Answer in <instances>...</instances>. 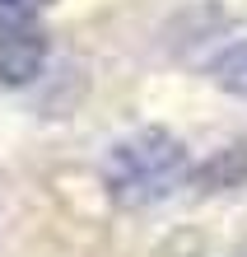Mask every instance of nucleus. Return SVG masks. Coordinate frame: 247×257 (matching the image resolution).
<instances>
[{"label":"nucleus","mask_w":247,"mask_h":257,"mask_svg":"<svg viewBox=\"0 0 247 257\" xmlns=\"http://www.w3.org/2000/svg\"><path fill=\"white\" fill-rule=\"evenodd\" d=\"M191 155L173 131L163 126H140L103 155V183L107 196L126 210H145L163 196H173L177 187L191 183Z\"/></svg>","instance_id":"obj_1"},{"label":"nucleus","mask_w":247,"mask_h":257,"mask_svg":"<svg viewBox=\"0 0 247 257\" xmlns=\"http://www.w3.org/2000/svg\"><path fill=\"white\" fill-rule=\"evenodd\" d=\"M47 66V28L38 14L24 10H0V84L24 89L33 84Z\"/></svg>","instance_id":"obj_2"},{"label":"nucleus","mask_w":247,"mask_h":257,"mask_svg":"<svg viewBox=\"0 0 247 257\" xmlns=\"http://www.w3.org/2000/svg\"><path fill=\"white\" fill-rule=\"evenodd\" d=\"M191 183L205 187V192H228V187H242L247 183V141H233L214 155L205 169H191Z\"/></svg>","instance_id":"obj_3"},{"label":"nucleus","mask_w":247,"mask_h":257,"mask_svg":"<svg viewBox=\"0 0 247 257\" xmlns=\"http://www.w3.org/2000/svg\"><path fill=\"white\" fill-rule=\"evenodd\" d=\"M205 70H210V80L219 84L224 94L247 98V42H233V47H224V52L214 56Z\"/></svg>","instance_id":"obj_4"},{"label":"nucleus","mask_w":247,"mask_h":257,"mask_svg":"<svg viewBox=\"0 0 247 257\" xmlns=\"http://www.w3.org/2000/svg\"><path fill=\"white\" fill-rule=\"evenodd\" d=\"M47 5H52V0H0V10H24V14H38Z\"/></svg>","instance_id":"obj_5"}]
</instances>
